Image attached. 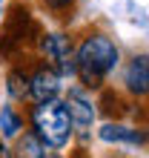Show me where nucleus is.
Returning <instances> with one entry per match:
<instances>
[{
    "label": "nucleus",
    "mask_w": 149,
    "mask_h": 158,
    "mask_svg": "<svg viewBox=\"0 0 149 158\" xmlns=\"http://www.w3.org/2000/svg\"><path fill=\"white\" fill-rule=\"evenodd\" d=\"M46 158H63V155H58V152H49V155H46Z\"/></svg>",
    "instance_id": "15"
},
{
    "label": "nucleus",
    "mask_w": 149,
    "mask_h": 158,
    "mask_svg": "<svg viewBox=\"0 0 149 158\" xmlns=\"http://www.w3.org/2000/svg\"><path fill=\"white\" fill-rule=\"evenodd\" d=\"M26 106L17 109L14 104H6L0 109V132H3V138H14L20 129H26Z\"/></svg>",
    "instance_id": "12"
},
{
    "label": "nucleus",
    "mask_w": 149,
    "mask_h": 158,
    "mask_svg": "<svg viewBox=\"0 0 149 158\" xmlns=\"http://www.w3.org/2000/svg\"><path fill=\"white\" fill-rule=\"evenodd\" d=\"M34 55L58 78L74 75V40H72V32H46L37 40Z\"/></svg>",
    "instance_id": "4"
},
{
    "label": "nucleus",
    "mask_w": 149,
    "mask_h": 158,
    "mask_svg": "<svg viewBox=\"0 0 149 158\" xmlns=\"http://www.w3.org/2000/svg\"><path fill=\"white\" fill-rule=\"evenodd\" d=\"M118 89L123 92L132 104H146V92H149V63H146V52L132 55V58L126 60Z\"/></svg>",
    "instance_id": "6"
},
{
    "label": "nucleus",
    "mask_w": 149,
    "mask_h": 158,
    "mask_svg": "<svg viewBox=\"0 0 149 158\" xmlns=\"http://www.w3.org/2000/svg\"><path fill=\"white\" fill-rule=\"evenodd\" d=\"M95 104V115H103L106 118V124H120L129 112H135V106L123 92H120L115 83H106V86H100L98 89V98L92 101Z\"/></svg>",
    "instance_id": "7"
},
{
    "label": "nucleus",
    "mask_w": 149,
    "mask_h": 158,
    "mask_svg": "<svg viewBox=\"0 0 149 158\" xmlns=\"http://www.w3.org/2000/svg\"><path fill=\"white\" fill-rule=\"evenodd\" d=\"M9 152H12V158H46L52 150L26 127V129H20V132L12 138V150Z\"/></svg>",
    "instance_id": "10"
},
{
    "label": "nucleus",
    "mask_w": 149,
    "mask_h": 158,
    "mask_svg": "<svg viewBox=\"0 0 149 158\" xmlns=\"http://www.w3.org/2000/svg\"><path fill=\"white\" fill-rule=\"evenodd\" d=\"M43 35L46 26L29 0H9L0 20V66H12L23 55H34Z\"/></svg>",
    "instance_id": "2"
},
{
    "label": "nucleus",
    "mask_w": 149,
    "mask_h": 158,
    "mask_svg": "<svg viewBox=\"0 0 149 158\" xmlns=\"http://www.w3.org/2000/svg\"><path fill=\"white\" fill-rule=\"evenodd\" d=\"M34 12L46 15L54 26H60V32L72 26V20L78 17V9H80V0H29Z\"/></svg>",
    "instance_id": "9"
},
{
    "label": "nucleus",
    "mask_w": 149,
    "mask_h": 158,
    "mask_svg": "<svg viewBox=\"0 0 149 158\" xmlns=\"http://www.w3.org/2000/svg\"><path fill=\"white\" fill-rule=\"evenodd\" d=\"M98 138H100V141H109V144H135V147H143L146 144V129H141V127H123V124H103L98 129Z\"/></svg>",
    "instance_id": "11"
},
{
    "label": "nucleus",
    "mask_w": 149,
    "mask_h": 158,
    "mask_svg": "<svg viewBox=\"0 0 149 158\" xmlns=\"http://www.w3.org/2000/svg\"><path fill=\"white\" fill-rule=\"evenodd\" d=\"M0 158H12V152H9V147H6L3 138H0Z\"/></svg>",
    "instance_id": "14"
},
{
    "label": "nucleus",
    "mask_w": 149,
    "mask_h": 158,
    "mask_svg": "<svg viewBox=\"0 0 149 158\" xmlns=\"http://www.w3.org/2000/svg\"><path fill=\"white\" fill-rule=\"evenodd\" d=\"M63 106H66L69 121H72V132H74L72 141L74 144H86L89 129L95 124V104H92V98L80 86H72L66 92V98H63Z\"/></svg>",
    "instance_id": "5"
},
{
    "label": "nucleus",
    "mask_w": 149,
    "mask_h": 158,
    "mask_svg": "<svg viewBox=\"0 0 149 158\" xmlns=\"http://www.w3.org/2000/svg\"><path fill=\"white\" fill-rule=\"evenodd\" d=\"M74 40V81L83 92H98L106 86L109 75L120 66V49L112 32L103 23H86L80 29H72Z\"/></svg>",
    "instance_id": "1"
},
{
    "label": "nucleus",
    "mask_w": 149,
    "mask_h": 158,
    "mask_svg": "<svg viewBox=\"0 0 149 158\" xmlns=\"http://www.w3.org/2000/svg\"><path fill=\"white\" fill-rule=\"evenodd\" d=\"M69 158H92V152L86 150V144H72L69 147Z\"/></svg>",
    "instance_id": "13"
},
{
    "label": "nucleus",
    "mask_w": 149,
    "mask_h": 158,
    "mask_svg": "<svg viewBox=\"0 0 149 158\" xmlns=\"http://www.w3.org/2000/svg\"><path fill=\"white\" fill-rule=\"evenodd\" d=\"M26 127L49 147V150H63L72 144V121L63 106V101H46V104H29L26 106Z\"/></svg>",
    "instance_id": "3"
},
{
    "label": "nucleus",
    "mask_w": 149,
    "mask_h": 158,
    "mask_svg": "<svg viewBox=\"0 0 149 158\" xmlns=\"http://www.w3.org/2000/svg\"><path fill=\"white\" fill-rule=\"evenodd\" d=\"M58 95H60V78L43 60H37L29 69V104H46Z\"/></svg>",
    "instance_id": "8"
}]
</instances>
